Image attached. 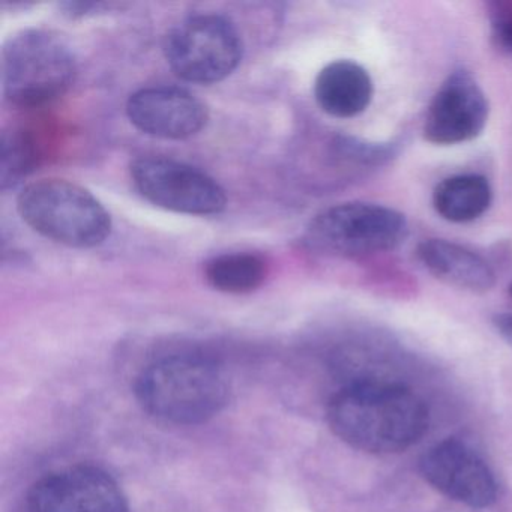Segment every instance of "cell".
Here are the masks:
<instances>
[{"label": "cell", "instance_id": "obj_1", "mask_svg": "<svg viewBox=\"0 0 512 512\" xmlns=\"http://www.w3.org/2000/svg\"><path fill=\"white\" fill-rule=\"evenodd\" d=\"M332 433L368 454H395L416 445L428 430V407L409 386L385 380L350 383L329 400Z\"/></svg>", "mask_w": 512, "mask_h": 512}, {"label": "cell", "instance_id": "obj_2", "mask_svg": "<svg viewBox=\"0 0 512 512\" xmlns=\"http://www.w3.org/2000/svg\"><path fill=\"white\" fill-rule=\"evenodd\" d=\"M134 394L142 409L160 421L199 425L227 406L230 383L224 368L211 356L172 353L143 368Z\"/></svg>", "mask_w": 512, "mask_h": 512}, {"label": "cell", "instance_id": "obj_3", "mask_svg": "<svg viewBox=\"0 0 512 512\" xmlns=\"http://www.w3.org/2000/svg\"><path fill=\"white\" fill-rule=\"evenodd\" d=\"M17 211L35 232L71 248H94L112 232V218L86 188L65 179H40L23 188Z\"/></svg>", "mask_w": 512, "mask_h": 512}, {"label": "cell", "instance_id": "obj_4", "mask_svg": "<svg viewBox=\"0 0 512 512\" xmlns=\"http://www.w3.org/2000/svg\"><path fill=\"white\" fill-rule=\"evenodd\" d=\"M77 61L59 35L26 29L11 37L2 49V89L13 106L52 103L73 86Z\"/></svg>", "mask_w": 512, "mask_h": 512}, {"label": "cell", "instance_id": "obj_5", "mask_svg": "<svg viewBox=\"0 0 512 512\" xmlns=\"http://www.w3.org/2000/svg\"><path fill=\"white\" fill-rule=\"evenodd\" d=\"M407 221L395 209L374 203H341L311 220L305 241L328 256L359 257L385 253L403 244Z\"/></svg>", "mask_w": 512, "mask_h": 512}, {"label": "cell", "instance_id": "obj_6", "mask_svg": "<svg viewBox=\"0 0 512 512\" xmlns=\"http://www.w3.org/2000/svg\"><path fill=\"white\" fill-rule=\"evenodd\" d=\"M241 37L235 26L217 14L188 17L170 31L164 44L167 64L179 79L212 85L241 64Z\"/></svg>", "mask_w": 512, "mask_h": 512}, {"label": "cell", "instance_id": "obj_7", "mask_svg": "<svg viewBox=\"0 0 512 512\" xmlns=\"http://www.w3.org/2000/svg\"><path fill=\"white\" fill-rule=\"evenodd\" d=\"M137 191L152 205L185 215H217L227 206L226 191L196 167L166 157H142L131 164Z\"/></svg>", "mask_w": 512, "mask_h": 512}, {"label": "cell", "instance_id": "obj_8", "mask_svg": "<svg viewBox=\"0 0 512 512\" xmlns=\"http://www.w3.org/2000/svg\"><path fill=\"white\" fill-rule=\"evenodd\" d=\"M29 512H128L115 478L95 466H76L38 479L28 493Z\"/></svg>", "mask_w": 512, "mask_h": 512}, {"label": "cell", "instance_id": "obj_9", "mask_svg": "<svg viewBox=\"0 0 512 512\" xmlns=\"http://www.w3.org/2000/svg\"><path fill=\"white\" fill-rule=\"evenodd\" d=\"M422 478L443 496L469 508L484 509L497 500L496 476L487 461L458 439L428 449L419 461Z\"/></svg>", "mask_w": 512, "mask_h": 512}, {"label": "cell", "instance_id": "obj_10", "mask_svg": "<svg viewBox=\"0 0 512 512\" xmlns=\"http://www.w3.org/2000/svg\"><path fill=\"white\" fill-rule=\"evenodd\" d=\"M131 124L166 140H185L199 134L208 124L205 103L178 86H152L134 92L127 103Z\"/></svg>", "mask_w": 512, "mask_h": 512}, {"label": "cell", "instance_id": "obj_11", "mask_svg": "<svg viewBox=\"0 0 512 512\" xmlns=\"http://www.w3.org/2000/svg\"><path fill=\"white\" fill-rule=\"evenodd\" d=\"M488 119V101L472 76L454 73L434 95L427 116L424 136L434 145H458L475 139Z\"/></svg>", "mask_w": 512, "mask_h": 512}, {"label": "cell", "instance_id": "obj_12", "mask_svg": "<svg viewBox=\"0 0 512 512\" xmlns=\"http://www.w3.org/2000/svg\"><path fill=\"white\" fill-rule=\"evenodd\" d=\"M418 259L430 274L458 289L487 292L496 281L493 269L479 254L455 242L428 239L419 245Z\"/></svg>", "mask_w": 512, "mask_h": 512}, {"label": "cell", "instance_id": "obj_13", "mask_svg": "<svg viewBox=\"0 0 512 512\" xmlns=\"http://www.w3.org/2000/svg\"><path fill=\"white\" fill-rule=\"evenodd\" d=\"M314 97L323 112L334 118H353L370 106L373 82L365 68L352 61L326 65L314 83Z\"/></svg>", "mask_w": 512, "mask_h": 512}, {"label": "cell", "instance_id": "obj_14", "mask_svg": "<svg viewBox=\"0 0 512 512\" xmlns=\"http://www.w3.org/2000/svg\"><path fill=\"white\" fill-rule=\"evenodd\" d=\"M493 193L484 176L458 175L445 179L433 193L437 214L452 223H469L491 205Z\"/></svg>", "mask_w": 512, "mask_h": 512}, {"label": "cell", "instance_id": "obj_15", "mask_svg": "<svg viewBox=\"0 0 512 512\" xmlns=\"http://www.w3.org/2000/svg\"><path fill=\"white\" fill-rule=\"evenodd\" d=\"M268 275V263L259 254L226 253L205 265V278L218 292L242 295L259 289Z\"/></svg>", "mask_w": 512, "mask_h": 512}, {"label": "cell", "instance_id": "obj_16", "mask_svg": "<svg viewBox=\"0 0 512 512\" xmlns=\"http://www.w3.org/2000/svg\"><path fill=\"white\" fill-rule=\"evenodd\" d=\"M34 142L25 131L13 130L2 136L0 155V182L2 188L14 187L22 182L37 164Z\"/></svg>", "mask_w": 512, "mask_h": 512}, {"label": "cell", "instance_id": "obj_17", "mask_svg": "<svg viewBox=\"0 0 512 512\" xmlns=\"http://www.w3.org/2000/svg\"><path fill=\"white\" fill-rule=\"evenodd\" d=\"M490 20L497 44L512 55V2H494Z\"/></svg>", "mask_w": 512, "mask_h": 512}, {"label": "cell", "instance_id": "obj_18", "mask_svg": "<svg viewBox=\"0 0 512 512\" xmlns=\"http://www.w3.org/2000/svg\"><path fill=\"white\" fill-rule=\"evenodd\" d=\"M496 331L502 335L503 340L512 346V313H500L493 317Z\"/></svg>", "mask_w": 512, "mask_h": 512}, {"label": "cell", "instance_id": "obj_19", "mask_svg": "<svg viewBox=\"0 0 512 512\" xmlns=\"http://www.w3.org/2000/svg\"><path fill=\"white\" fill-rule=\"evenodd\" d=\"M509 295L512 296V284H511V286H509Z\"/></svg>", "mask_w": 512, "mask_h": 512}]
</instances>
